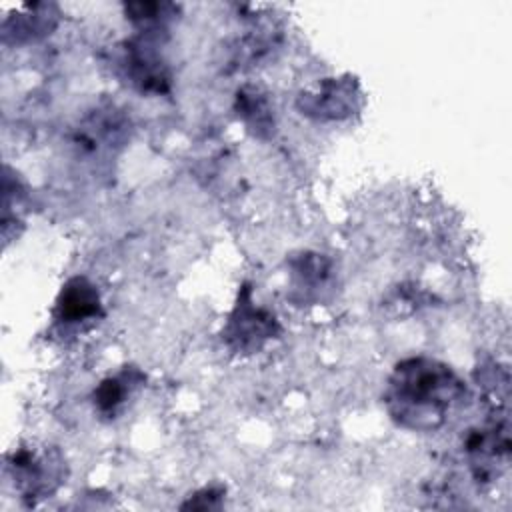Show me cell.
I'll return each instance as SVG.
<instances>
[{
	"instance_id": "8992f818",
	"label": "cell",
	"mask_w": 512,
	"mask_h": 512,
	"mask_svg": "<svg viewBox=\"0 0 512 512\" xmlns=\"http://www.w3.org/2000/svg\"><path fill=\"white\" fill-rule=\"evenodd\" d=\"M124 70L132 84L140 90L148 92H164L168 86V72L160 58H156L150 50H144L142 44H128L122 58Z\"/></svg>"
},
{
	"instance_id": "3957f363",
	"label": "cell",
	"mask_w": 512,
	"mask_h": 512,
	"mask_svg": "<svg viewBox=\"0 0 512 512\" xmlns=\"http://www.w3.org/2000/svg\"><path fill=\"white\" fill-rule=\"evenodd\" d=\"M280 330L276 318L252 304L250 288H244L238 304L226 324L224 338L238 352H256L266 340L276 336Z\"/></svg>"
},
{
	"instance_id": "6da1fadb",
	"label": "cell",
	"mask_w": 512,
	"mask_h": 512,
	"mask_svg": "<svg viewBox=\"0 0 512 512\" xmlns=\"http://www.w3.org/2000/svg\"><path fill=\"white\" fill-rule=\"evenodd\" d=\"M462 394L464 384L450 366L416 356L394 368L384 398L390 416L400 426L428 432L444 424Z\"/></svg>"
},
{
	"instance_id": "5b68a950",
	"label": "cell",
	"mask_w": 512,
	"mask_h": 512,
	"mask_svg": "<svg viewBox=\"0 0 512 512\" xmlns=\"http://www.w3.org/2000/svg\"><path fill=\"white\" fill-rule=\"evenodd\" d=\"M356 84L348 80H326L312 94L300 96V108L316 118H344L354 108Z\"/></svg>"
},
{
	"instance_id": "9c48e42d",
	"label": "cell",
	"mask_w": 512,
	"mask_h": 512,
	"mask_svg": "<svg viewBox=\"0 0 512 512\" xmlns=\"http://www.w3.org/2000/svg\"><path fill=\"white\" fill-rule=\"evenodd\" d=\"M224 490H216V488H204L198 494H194V498H190L186 504H182V508H220V500H222Z\"/></svg>"
},
{
	"instance_id": "277c9868",
	"label": "cell",
	"mask_w": 512,
	"mask_h": 512,
	"mask_svg": "<svg viewBox=\"0 0 512 512\" xmlns=\"http://www.w3.org/2000/svg\"><path fill=\"white\" fill-rule=\"evenodd\" d=\"M102 316H104V310H102L100 294L88 278L76 276L62 286L54 306V318L58 324L76 326L88 320H98Z\"/></svg>"
},
{
	"instance_id": "ba28073f",
	"label": "cell",
	"mask_w": 512,
	"mask_h": 512,
	"mask_svg": "<svg viewBox=\"0 0 512 512\" xmlns=\"http://www.w3.org/2000/svg\"><path fill=\"white\" fill-rule=\"evenodd\" d=\"M130 376L128 372H122L120 376H114V378H106L94 392V404L96 408L110 416L114 414L122 404H124V398L128 396L130 392Z\"/></svg>"
},
{
	"instance_id": "52a82bcc",
	"label": "cell",
	"mask_w": 512,
	"mask_h": 512,
	"mask_svg": "<svg viewBox=\"0 0 512 512\" xmlns=\"http://www.w3.org/2000/svg\"><path fill=\"white\" fill-rule=\"evenodd\" d=\"M238 116H242L244 122L258 134L262 130H270L274 126L270 106H268L266 98L256 90H250V92L240 90L238 92Z\"/></svg>"
},
{
	"instance_id": "7a4b0ae2",
	"label": "cell",
	"mask_w": 512,
	"mask_h": 512,
	"mask_svg": "<svg viewBox=\"0 0 512 512\" xmlns=\"http://www.w3.org/2000/svg\"><path fill=\"white\" fill-rule=\"evenodd\" d=\"M14 486L24 498H46L64 478V462L56 450L18 448L8 460Z\"/></svg>"
}]
</instances>
